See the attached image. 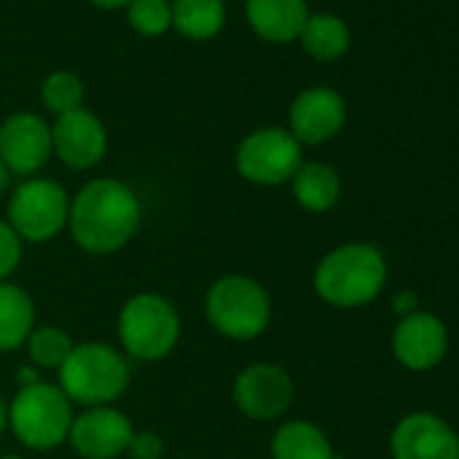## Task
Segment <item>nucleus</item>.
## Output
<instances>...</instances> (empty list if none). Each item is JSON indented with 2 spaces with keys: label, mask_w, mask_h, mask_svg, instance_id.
<instances>
[{
  "label": "nucleus",
  "mask_w": 459,
  "mask_h": 459,
  "mask_svg": "<svg viewBox=\"0 0 459 459\" xmlns=\"http://www.w3.org/2000/svg\"><path fill=\"white\" fill-rule=\"evenodd\" d=\"M143 205L135 189L119 178L98 176L82 184L71 197L68 233L87 255H114L125 249L141 230Z\"/></svg>",
  "instance_id": "obj_1"
},
{
  "label": "nucleus",
  "mask_w": 459,
  "mask_h": 459,
  "mask_svg": "<svg viewBox=\"0 0 459 459\" xmlns=\"http://www.w3.org/2000/svg\"><path fill=\"white\" fill-rule=\"evenodd\" d=\"M389 279L386 257L368 241H346L330 249L314 268V292L338 311H357L381 298Z\"/></svg>",
  "instance_id": "obj_2"
},
{
  "label": "nucleus",
  "mask_w": 459,
  "mask_h": 459,
  "mask_svg": "<svg viewBox=\"0 0 459 459\" xmlns=\"http://www.w3.org/2000/svg\"><path fill=\"white\" fill-rule=\"evenodd\" d=\"M133 368L119 346L106 341H84L71 349L57 370V386L74 405H114L130 386Z\"/></svg>",
  "instance_id": "obj_3"
},
{
  "label": "nucleus",
  "mask_w": 459,
  "mask_h": 459,
  "mask_svg": "<svg viewBox=\"0 0 459 459\" xmlns=\"http://www.w3.org/2000/svg\"><path fill=\"white\" fill-rule=\"evenodd\" d=\"M208 325L230 341H255L273 319V300L263 281L244 273L219 276L203 300Z\"/></svg>",
  "instance_id": "obj_4"
},
{
  "label": "nucleus",
  "mask_w": 459,
  "mask_h": 459,
  "mask_svg": "<svg viewBox=\"0 0 459 459\" xmlns=\"http://www.w3.org/2000/svg\"><path fill=\"white\" fill-rule=\"evenodd\" d=\"M119 349L127 359L160 362L181 341V314L160 292H138L125 300L117 319Z\"/></svg>",
  "instance_id": "obj_5"
},
{
  "label": "nucleus",
  "mask_w": 459,
  "mask_h": 459,
  "mask_svg": "<svg viewBox=\"0 0 459 459\" xmlns=\"http://www.w3.org/2000/svg\"><path fill=\"white\" fill-rule=\"evenodd\" d=\"M74 416V403L49 381L20 386L14 400H9V429L30 451H52L68 443Z\"/></svg>",
  "instance_id": "obj_6"
},
{
  "label": "nucleus",
  "mask_w": 459,
  "mask_h": 459,
  "mask_svg": "<svg viewBox=\"0 0 459 459\" xmlns=\"http://www.w3.org/2000/svg\"><path fill=\"white\" fill-rule=\"evenodd\" d=\"M71 195L55 178H25L9 197L6 221L22 244H49L68 230Z\"/></svg>",
  "instance_id": "obj_7"
},
{
  "label": "nucleus",
  "mask_w": 459,
  "mask_h": 459,
  "mask_svg": "<svg viewBox=\"0 0 459 459\" xmlns=\"http://www.w3.org/2000/svg\"><path fill=\"white\" fill-rule=\"evenodd\" d=\"M303 146L287 127H257L236 149V170L257 186L290 184L303 165Z\"/></svg>",
  "instance_id": "obj_8"
},
{
  "label": "nucleus",
  "mask_w": 459,
  "mask_h": 459,
  "mask_svg": "<svg viewBox=\"0 0 459 459\" xmlns=\"http://www.w3.org/2000/svg\"><path fill=\"white\" fill-rule=\"evenodd\" d=\"M230 397L252 421H279L295 403V378L284 365L252 362L233 378Z\"/></svg>",
  "instance_id": "obj_9"
},
{
  "label": "nucleus",
  "mask_w": 459,
  "mask_h": 459,
  "mask_svg": "<svg viewBox=\"0 0 459 459\" xmlns=\"http://www.w3.org/2000/svg\"><path fill=\"white\" fill-rule=\"evenodd\" d=\"M448 343H451V338H448L446 322L427 308H419V311L397 319L392 338H389L392 357L397 359L400 368H405L411 373L435 370L446 359Z\"/></svg>",
  "instance_id": "obj_10"
},
{
  "label": "nucleus",
  "mask_w": 459,
  "mask_h": 459,
  "mask_svg": "<svg viewBox=\"0 0 459 459\" xmlns=\"http://www.w3.org/2000/svg\"><path fill=\"white\" fill-rule=\"evenodd\" d=\"M392 459H459V432L432 411H411L389 432Z\"/></svg>",
  "instance_id": "obj_11"
},
{
  "label": "nucleus",
  "mask_w": 459,
  "mask_h": 459,
  "mask_svg": "<svg viewBox=\"0 0 459 459\" xmlns=\"http://www.w3.org/2000/svg\"><path fill=\"white\" fill-rule=\"evenodd\" d=\"M52 160V125L33 114L17 111L0 125V162L12 176L33 178Z\"/></svg>",
  "instance_id": "obj_12"
},
{
  "label": "nucleus",
  "mask_w": 459,
  "mask_h": 459,
  "mask_svg": "<svg viewBox=\"0 0 459 459\" xmlns=\"http://www.w3.org/2000/svg\"><path fill=\"white\" fill-rule=\"evenodd\" d=\"M133 421L117 405L82 408L74 416L68 443L82 459H119L133 437Z\"/></svg>",
  "instance_id": "obj_13"
},
{
  "label": "nucleus",
  "mask_w": 459,
  "mask_h": 459,
  "mask_svg": "<svg viewBox=\"0 0 459 459\" xmlns=\"http://www.w3.org/2000/svg\"><path fill=\"white\" fill-rule=\"evenodd\" d=\"M346 125V100L333 87H308L290 106V133L300 146H322Z\"/></svg>",
  "instance_id": "obj_14"
},
{
  "label": "nucleus",
  "mask_w": 459,
  "mask_h": 459,
  "mask_svg": "<svg viewBox=\"0 0 459 459\" xmlns=\"http://www.w3.org/2000/svg\"><path fill=\"white\" fill-rule=\"evenodd\" d=\"M108 152L106 125L87 108L63 114L52 125V154L71 170H92Z\"/></svg>",
  "instance_id": "obj_15"
},
{
  "label": "nucleus",
  "mask_w": 459,
  "mask_h": 459,
  "mask_svg": "<svg viewBox=\"0 0 459 459\" xmlns=\"http://www.w3.org/2000/svg\"><path fill=\"white\" fill-rule=\"evenodd\" d=\"M247 20L263 41L290 44L303 33L308 4L306 0H247Z\"/></svg>",
  "instance_id": "obj_16"
},
{
  "label": "nucleus",
  "mask_w": 459,
  "mask_h": 459,
  "mask_svg": "<svg viewBox=\"0 0 459 459\" xmlns=\"http://www.w3.org/2000/svg\"><path fill=\"white\" fill-rule=\"evenodd\" d=\"M271 459H338V454L316 421L287 419L271 437Z\"/></svg>",
  "instance_id": "obj_17"
},
{
  "label": "nucleus",
  "mask_w": 459,
  "mask_h": 459,
  "mask_svg": "<svg viewBox=\"0 0 459 459\" xmlns=\"http://www.w3.org/2000/svg\"><path fill=\"white\" fill-rule=\"evenodd\" d=\"M295 203L308 213H327L341 200V176L333 165L308 160L298 168L290 181Z\"/></svg>",
  "instance_id": "obj_18"
},
{
  "label": "nucleus",
  "mask_w": 459,
  "mask_h": 459,
  "mask_svg": "<svg viewBox=\"0 0 459 459\" xmlns=\"http://www.w3.org/2000/svg\"><path fill=\"white\" fill-rule=\"evenodd\" d=\"M36 325L30 292L14 281H0V354L22 349Z\"/></svg>",
  "instance_id": "obj_19"
},
{
  "label": "nucleus",
  "mask_w": 459,
  "mask_h": 459,
  "mask_svg": "<svg viewBox=\"0 0 459 459\" xmlns=\"http://www.w3.org/2000/svg\"><path fill=\"white\" fill-rule=\"evenodd\" d=\"M170 28L186 41H211L221 33L227 9L224 0H173Z\"/></svg>",
  "instance_id": "obj_20"
},
{
  "label": "nucleus",
  "mask_w": 459,
  "mask_h": 459,
  "mask_svg": "<svg viewBox=\"0 0 459 459\" xmlns=\"http://www.w3.org/2000/svg\"><path fill=\"white\" fill-rule=\"evenodd\" d=\"M298 41L314 60L333 63L349 52L351 33H349V25L335 14H308Z\"/></svg>",
  "instance_id": "obj_21"
},
{
  "label": "nucleus",
  "mask_w": 459,
  "mask_h": 459,
  "mask_svg": "<svg viewBox=\"0 0 459 459\" xmlns=\"http://www.w3.org/2000/svg\"><path fill=\"white\" fill-rule=\"evenodd\" d=\"M74 346L76 341L57 325H36L25 341L30 365L39 370H60Z\"/></svg>",
  "instance_id": "obj_22"
},
{
  "label": "nucleus",
  "mask_w": 459,
  "mask_h": 459,
  "mask_svg": "<svg viewBox=\"0 0 459 459\" xmlns=\"http://www.w3.org/2000/svg\"><path fill=\"white\" fill-rule=\"evenodd\" d=\"M41 103L49 114L63 117L76 108H84V84L71 71H55L41 82Z\"/></svg>",
  "instance_id": "obj_23"
},
{
  "label": "nucleus",
  "mask_w": 459,
  "mask_h": 459,
  "mask_svg": "<svg viewBox=\"0 0 459 459\" xmlns=\"http://www.w3.org/2000/svg\"><path fill=\"white\" fill-rule=\"evenodd\" d=\"M170 0H133L127 6V22L143 39H160L170 30Z\"/></svg>",
  "instance_id": "obj_24"
},
{
  "label": "nucleus",
  "mask_w": 459,
  "mask_h": 459,
  "mask_svg": "<svg viewBox=\"0 0 459 459\" xmlns=\"http://www.w3.org/2000/svg\"><path fill=\"white\" fill-rule=\"evenodd\" d=\"M25 255V244L22 238L14 233V227L0 219V281H12V276L20 271Z\"/></svg>",
  "instance_id": "obj_25"
},
{
  "label": "nucleus",
  "mask_w": 459,
  "mask_h": 459,
  "mask_svg": "<svg viewBox=\"0 0 459 459\" xmlns=\"http://www.w3.org/2000/svg\"><path fill=\"white\" fill-rule=\"evenodd\" d=\"M125 456L130 459H162L165 456V440L154 429H135Z\"/></svg>",
  "instance_id": "obj_26"
},
{
  "label": "nucleus",
  "mask_w": 459,
  "mask_h": 459,
  "mask_svg": "<svg viewBox=\"0 0 459 459\" xmlns=\"http://www.w3.org/2000/svg\"><path fill=\"white\" fill-rule=\"evenodd\" d=\"M392 308H394L397 319H403V316H408V314L419 311V308H421V300H419V295H416L413 290H403V292H397V295H394Z\"/></svg>",
  "instance_id": "obj_27"
},
{
  "label": "nucleus",
  "mask_w": 459,
  "mask_h": 459,
  "mask_svg": "<svg viewBox=\"0 0 459 459\" xmlns=\"http://www.w3.org/2000/svg\"><path fill=\"white\" fill-rule=\"evenodd\" d=\"M39 381H44L39 368H33V365L20 368V373H17V384H20V386H33V384H39Z\"/></svg>",
  "instance_id": "obj_28"
},
{
  "label": "nucleus",
  "mask_w": 459,
  "mask_h": 459,
  "mask_svg": "<svg viewBox=\"0 0 459 459\" xmlns=\"http://www.w3.org/2000/svg\"><path fill=\"white\" fill-rule=\"evenodd\" d=\"M92 6L98 9H108V12H117V9H127L133 0H90Z\"/></svg>",
  "instance_id": "obj_29"
},
{
  "label": "nucleus",
  "mask_w": 459,
  "mask_h": 459,
  "mask_svg": "<svg viewBox=\"0 0 459 459\" xmlns=\"http://www.w3.org/2000/svg\"><path fill=\"white\" fill-rule=\"evenodd\" d=\"M9 429V400L0 394V435Z\"/></svg>",
  "instance_id": "obj_30"
},
{
  "label": "nucleus",
  "mask_w": 459,
  "mask_h": 459,
  "mask_svg": "<svg viewBox=\"0 0 459 459\" xmlns=\"http://www.w3.org/2000/svg\"><path fill=\"white\" fill-rule=\"evenodd\" d=\"M9 178H12V173L4 168V162H0V197H4V192H6V186H9Z\"/></svg>",
  "instance_id": "obj_31"
},
{
  "label": "nucleus",
  "mask_w": 459,
  "mask_h": 459,
  "mask_svg": "<svg viewBox=\"0 0 459 459\" xmlns=\"http://www.w3.org/2000/svg\"><path fill=\"white\" fill-rule=\"evenodd\" d=\"M0 459H25V456H20V454H4Z\"/></svg>",
  "instance_id": "obj_32"
}]
</instances>
